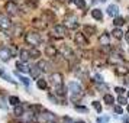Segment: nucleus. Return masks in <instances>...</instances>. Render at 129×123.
Here are the masks:
<instances>
[{
  "mask_svg": "<svg viewBox=\"0 0 129 123\" xmlns=\"http://www.w3.org/2000/svg\"><path fill=\"white\" fill-rule=\"evenodd\" d=\"M25 41L28 45H32V47H38L39 44H41V36L39 33H36V32H28L26 35H25Z\"/></svg>",
  "mask_w": 129,
  "mask_h": 123,
  "instance_id": "1",
  "label": "nucleus"
},
{
  "mask_svg": "<svg viewBox=\"0 0 129 123\" xmlns=\"http://www.w3.org/2000/svg\"><path fill=\"white\" fill-rule=\"evenodd\" d=\"M38 120H39V123H54L57 120V117H55V114L51 113V111L42 110V113L38 114Z\"/></svg>",
  "mask_w": 129,
  "mask_h": 123,
  "instance_id": "2",
  "label": "nucleus"
},
{
  "mask_svg": "<svg viewBox=\"0 0 129 123\" xmlns=\"http://www.w3.org/2000/svg\"><path fill=\"white\" fill-rule=\"evenodd\" d=\"M5 9H6V12L9 13L10 16H19V15H20V12H19L20 9H19V6L13 2V0H9V2H7Z\"/></svg>",
  "mask_w": 129,
  "mask_h": 123,
  "instance_id": "3",
  "label": "nucleus"
},
{
  "mask_svg": "<svg viewBox=\"0 0 129 123\" xmlns=\"http://www.w3.org/2000/svg\"><path fill=\"white\" fill-rule=\"evenodd\" d=\"M49 80H51V84H52L55 88H62V86H64L62 75H61L59 72H52L51 77H49Z\"/></svg>",
  "mask_w": 129,
  "mask_h": 123,
  "instance_id": "4",
  "label": "nucleus"
},
{
  "mask_svg": "<svg viewBox=\"0 0 129 123\" xmlns=\"http://www.w3.org/2000/svg\"><path fill=\"white\" fill-rule=\"evenodd\" d=\"M68 32H67V26L65 25H55L52 28V36L55 38H64Z\"/></svg>",
  "mask_w": 129,
  "mask_h": 123,
  "instance_id": "5",
  "label": "nucleus"
},
{
  "mask_svg": "<svg viewBox=\"0 0 129 123\" xmlns=\"http://www.w3.org/2000/svg\"><path fill=\"white\" fill-rule=\"evenodd\" d=\"M67 90H68V91H70L71 94H83V88H81V86H80L78 83H76V81L68 83V86H67Z\"/></svg>",
  "mask_w": 129,
  "mask_h": 123,
  "instance_id": "6",
  "label": "nucleus"
},
{
  "mask_svg": "<svg viewBox=\"0 0 129 123\" xmlns=\"http://www.w3.org/2000/svg\"><path fill=\"white\" fill-rule=\"evenodd\" d=\"M13 23L10 22V19L6 16H0V29L2 30H10Z\"/></svg>",
  "mask_w": 129,
  "mask_h": 123,
  "instance_id": "7",
  "label": "nucleus"
},
{
  "mask_svg": "<svg viewBox=\"0 0 129 123\" xmlns=\"http://www.w3.org/2000/svg\"><path fill=\"white\" fill-rule=\"evenodd\" d=\"M74 41H76V44L78 45V47H87L88 45V41H87V38L84 36V32L83 33H76V36H74Z\"/></svg>",
  "mask_w": 129,
  "mask_h": 123,
  "instance_id": "8",
  "label": "nucleus"
},
{
  "mask_svg": "<svg viewBox=\"0 0 129 123\" xmlns=\"http://www.w3.org/2000/svg\"><path fill=\"white\" fill-rule=\"evenodd\" d=\"M65 26H67L68 29H77V28H78V20H77L76 16L68 15V16H67V23H65Z\"/></svg>",
  "mask_w": 129,
  "mask_h": 123,
  "instance_id": "9",
  "label": "nucleus"
},
{
  "mask_svg": "<svg viewBox=\"0 0 129 123\" xmlns=\"http://www.w3.org/2000/svg\"><path fill=\"white\" fill-rule=\"evenodd\" d=\"M32 26L34 28H36V29H47V26H48V22H45L44 19H32Z\"/></svg>",
  "mask_w": 129,
  "mask_h": 123,
  "instance_id": "10",
  "label": "nucleus"
},
{
  "mask_svg": "<svg viewBox=\"0 0 129 123\" xmlns=\"http://www.w3.org/2000/svg\"><path fill=\"white\" fill-rule=\"evenodd\" d=\"M12 57H13V55H12V52H10V49H9V48H0V59H2V61L7 62Z\"/></svg>",
  "mask_w": 129,
  "mask_h": 123,
  "instance_id": "11",
  "label": "nucleus"
},
{
  "mask_svg": "<svg viewBox=\"0 0 129 123\" xmlns=\"http://www.w3.org/2000/svg\"><path fill=\"white\" fill-rule=\"evenodd\" d=\"M45 55L47 57H51V58H55L58 55V51L54 45H45Z\"/></svg>",
  "mask_w": 129,
  "mask_h": 123,
  "instance_id": "12",
  "label": "nucleus"
},
{
  "mask_svg": "<svg viewBox=\"0 0 129 123\" xmlns=\"http://www.w3.org/2000/svg\"><path fill=\"white\" fill-rule=\"evenodd\" d=\"M115 72H116L117 75H128L129 74V68L126 67V65L119 64V65L115 67Z\"/></svg>",
  "mask_w": 129,
  "mask_h": 123,
  "instance_id": "13",
  "label": "nucleus"
},
{
  "mask_svg": "<svg viewBox=\"0 0 129 123\" xmlns=\"http://www.w3.org/2000/svg\"><path fill=\"white\" fill-rule=\"evenodd\" d=\"M107 62H109V64H115V65H119V64H122L123 62V59L120 58V57H119V55H116V54H112L110 57H109V58H107Z\"/></svg>",
  "mask_w": 129,
  "mask_h": 123,
  "instance_id": "14",
  "label": "nucleus"
},
{
  "mask_svg": "<svg viewBox=\"0 0 129 123\" xmlns=\"http://www.w3.org/2000/svg\"><path fill=\"white\" fill-rule=\"evenodd\" d=\"M41 68L38 67V64L34 65V67H30L29 68V74L32 75V78H39V75H41Z\"/></svg>",
  "mask_w": 129,
  "mask_h": 123,
  "instance_id": "15",
  "label": "nucleus"
},
{
  "mask_svg": "<svg viewBox=\"0 0 129 123\" xmlns=\"http://www.w3.org/2000/svg\"><path fill=\"white\" fill-rule=\"evenodd\" d=\"M12 33L15 36H22V33H23V26L20 23H16L12 26Z\"/></svg>",
  "mask_w": 129,
  "mask_h": 123,
  "instance_id": "16",
  "label": "nucleus"
},
{
  "mask_svg": "<svg viewBox=\"0 0 129 123\" xmlns=\"http://www.w3.org/2000/svg\"><path fill=\"white\" fill-rule=\"evenodd\" d=\"M107 15L112 16V18H116L117 15H119V7L116 5H110V6L107 7Z\"/></svg>",
  "mask_w": 129,
  "mask_h": 123,
  "instance_id": "17",
  "label": "nucleus"
},
{
  "mask_svg": "<svg viewBox=\"0 0 129 123\" xmlns=\"http://www.w3.org/2000/svg\"><path fill=\"white\" fill-rule=\"evenodd\" d=\"M16 68H18L19 71H22V72H29V65L26 64L25 61H18L16 62Z\"/></svg>",
  "mask_w": 129,
  "mask_h": 123,
  "instance_id": "18",
  "label": "nucleus"
},
{
  "mask_svg": "<svg viewBox=\"0 0 129 123\" xmlns=\"http://www.w3.org/2000/svg\"><path fill=\"white\" fill-rule=\"evenodd\" d=\"M99 42H100V45H110V36H109V33L105 32L103 35H100Z\"/></svg>",
  "mask_w": 129,
  "mask_h": 123,
  "instance_id": "19",
  "label": "nucleus"
},
{
  "mask_svg": "<svg viewBox=\"0 0 129 123\" xmlns=\"http://www.w3.org/2000/svg\"><path fill=\"white\" fill-rule=\"evenodd\" d=\"M42 16H44V20L45 22H55V15L51 10H45Z\"/></svg>",
  "mask_w": 129,
  "mask_h": 123,
  "instance_id": "20",
  "label": "nucleus"
},
{
  "mask_svg": "<svg viewBox=\"0 0 129 123\" xmlns=\"http://www.w3.org/2000/svg\"><path fill=\"white\" fill-rule=\"evenodd\" d=\"M91 18H94L96 20H103V12L100 9H93L91 10Z\"/></svg>",
  "mask_w": 129,
  "mask_h": 123,
  "instance_id": "21",
  "label": "nucleus"
},
{
  "mask_svg": "<svg viewBox=\"0 0 129 123\" xmlns=\"http://www.w3.org/2000/svg\"><path fill=\"white\" fill-rule=\"evenodd\" d=\"M19 58H20V61H28V59L30 58V54H29V51H26V49H20L19 51Z\"/></svg>",
  "mask_w": 129,
  "mask_h": 123,
  "instance_id": "22",
  "label": "nucleus"
},
{
  "mask_svg": "<svg viewBox=\"0 0 129 123\" xmlns=\"http://www.w3.org/2000/svg\"><path fill=\"white\" fill-rule=\"evenodd\" d=\"M23 113H25V109H23V106H22V104L15 106V110H13V114H15L16 117L23 116Z\"/></svg>",
  "mask_w": 129,
  "mask_h": 123,
  "instance_id": "23",
  "label": "nucleus"
},
{
  "mask_svg": "<svg viewBox=\"0 0 129 123\" xmlns=\"http://www.w3.org/2000/svg\"><path fill=\"white\" fill-rule=\"evenodd\" d=\"M112 36H113L115 39H122L123 38V30L120 29V28H116V26H115V29H113V32H112Z\"/></svg>",
  "mask_w": 129,
  "mask_h": 123,
  "instance_id": "24",
  "label": "nucleus"
},
{
  "mask_svg": "<svg viewBox=\"0 0 129 123\" xmlns=\"http://www.w3.org/2000/svg\"><path fill=\"white\" fill-rule=\"evenodd\" d=\"M83 30H84V33H87L88 36H91L96 33V28L94 26H90V25H86L84 28H83Z\"/></svg>",
  "mask_w": 129,
  "mask_h": 123,
  "instance_id": "25",
  "label": "nucleus"
},
{
  "mask_svg": "<svg viewBox=\"0 0 129 123\" xmlns=\"http://www.w3.org/2000/svg\"><path fill=\"white\" fill-rule=\"evenodd\" d=\"M36 86L39 90H48V83L44 80V78H39L38 81H36Z\"/></svg>",
  "mask_w": 129,
  "mask_h": 123,
  "instance_id": "26",
  "label": "nucleus"
},
{
  "mask_svg": "<svg viewBox=\"0 0 129 123\" xmlns=\"http://www.w3.org/2000/svg\"><path fill=\"white\" fill-rule=\"evenodd\" d=\"M38 67H39L42 71H49L51 70V65H49V62H47V61H39V62H38Z\"/></svg>",
  "mask_w": 129,
  "mask_h": 123,
  "instance_id": "27",
  "label": "nucleus"
},
{
  "mask_svg": "<svg viewBox=\"0 0 129 123\" xmlns=\"http://www.w3.org/2000/svg\"><path fill=\"white\" fill-rule=\"evenodd\" d=\"M123 23H125V19H123V18H120V16H116V18H113V25H115L116 28H120Z\"/></svg>",
  "mask_w": 129,
  "mask_h": 123,
  "instance_id": "28",
  "label": "nucleus"
},
{
  "mask_svg": "<svg viewBox=\"0 0 129 123\" xmlns=\"http://www.w3.org/2000/svg\"><path fill=\"white\" fill-rule=\"evenodd\" d=\"M103 101H105L106 104H113L115 103V97L112 94H105L103 96Z\"/></svg>",
  "mask_w": 129,
  "mask_h": 123,
  "instance_id": "29",
  "label": "nucleus"
},
{
  "mask_svg": "<svg viewBox=\"0 0 129 123\" xmlns=\"http://www.w3.org/2000/svg\"><path fill=\"white\" fill-rule=\"evenodd\" d=\"M9 103L12 106H18V104H20V100H19V97H16V96H10V97H9Z\"/></svg>",
  "mask_w": 129,
  "mask_h": 123,
  "instance_id": "30",
  "label": "nucleus"
},
{
  "mask_svg": "<svg viewBox=\"0 0 129 123\" xmlns=\"http://www.w3.org/2000/svg\"><path fill=\"white\" fill-rule=\"evenodd\" d=\"M29 54H30V58H34V59L39 58V55H41V52H39L36 48H32V49L29 51Z\"/></svg>",
  "mask_w": 129,
  "mask_h": 123,
  "instance_id": "31",
  "label": "nucleus"
},
{
  "mask_svg": "<svg viewBox=\"0 0 129 123\" xmlns=\"http://www.w3.org/2000/svg\"><path fill=\"white\" fill-rule=\"evenodd\" d=\"M116 101H117L120 106H125L126 103H128V99H126V97H123L122 94H119V97L116 99Z\"/></svg>",
  "mask_w": 129,
  "mask_h": 123,
  "instance_id": "32",
  "label": "nucleus"
},
{
  "mask_svg": "<svg viewBox=\"0 0 129 123\" xmlns=\"http://www.w3.org/2000/svg\"><path fill=\"white\" fill-rule=\"evenodd\" d=\"M91 104H93V107L96 109L97 113H102V104H100V101H93Z\"/></svg>",
  "mask_w": 129,
  "mask_h": 123,
  "instance_id": "33",
  "label": "nucleus"
},
{
  "mask_svg": "<svg viewBox=\"0 0 129 123\" xmlns=\"http://www.w3.org/2000/svg\"><path fill=\"white\" fill-rule=\"evenodd\" d=\"M16 75L19 77V80H20V81L23 83V84H25V86H26V87L29 86V80H28L26 77H22V75H20V74H19V72H16Z\"/></svg>",
  "mask_w": 129,
  "mask_h": 123,
  "instance_id": "34",
  "label": "nucleus"
},
{
  "mask_svg": "<svg viewBox=\"0 0 129 123\" xmlns=\"http://www.w3.org/2000/svg\"><path fill=\"white\" fill-rule=\"evenodd\" d=\"M74 3H76V6L80 7V9H84V7H86V2H84V0H74Z\"/></svg>",
  "mask_w": 129,
  "mask_h": 123,
  "instance_id": "35",
  "label": "nucleus"
},
{
  "mask_svg": "<svg viewBox=\"0 0 129 123\" xmlns=\"http://www.w3.org/2000/svg\"><path fill=\"white\" fill-rule=\"evenodd\" d=\"M109 120H110L109 116H100V117H97V123H107Z\"/></svg>",
  "mask_w": 129,
  "mask_h": 123,
  "instance_id": "36",
  "label": "nucleus"
},
{
  "mask_svg": "<svg viewBox=\"0 0 129 123\" xmlns=\"http://www.w3.org/2000/svg\"><path fill=\"white\" fill-rule=\"evenodd\" d=\"M26 3H28L30 7H36L38 6V2H36V0H26Z\"/></svg>",
  "mask_w": 129,
  "mask_h": 123,
  "instance_id": "37",
  "label": "nucleus"
},
{
  "mask_svg": "<svg viewBox=\"0 0 129 123\" xmlns=\"http://www.w3.org/2000/svg\"><path fill=\"white\" fill-rule=\"evenodd\" d=\"M76 110L77 111H83V113H87V109L83 107V106H76Z\"/></svg>",
  "mask_w": 129,
  "mask_h": 123,
  "instance_id": "38",
  "label": "nucleus"
},
{
  "mask_svg": "<svg viewBox=\"0 0 129 123\" xmlns=\"http://www.w3.org/2000/svg\"><path fill=\"white\" fill-rule=\"evenodd\" d=\"M61 122H62V123H74V120L70 119V117H62V119H61Z\"/></svg>",
  "mask_w": 129,
  "mask_h": 123,
  "instance_id": "39",
  "label": "nucleus"
},
{
  "mask_svg": "<svg viewBox=\"0 0 129 123\" xmlns=\"http://www.w3.org/2000/svg\"><path fill=\"white\" fill-rule=\"evenodd\" d=\"M115 91H116L117 94H123L126 90H125V88H122V87H115Z\"/></svg>",
  "mask_w": 129,
  "mask_h": 123,
  "instance_id": "40",
  "label": "nucleus"
},
{
  "mask_svg": "<svg viewBox=\"0 0 129 123\" xmlns=\"http://www.w3.org/2000/svg\"><path fill=\"white\" fill-rule=\"evenodd\" d=\"M115 111H116L117 114H122V107L120 106H115Z\"/></svg>",
  "mask_w": 129,
  "mask_h": 123,
  "instance_id": "41",
  "label": "nucleus"
},
{
  "mask_svg": "<svg viewBox=\"0 0 129 123\" xmlns=\"http://www.w3.org/2000/svg\"><path fill=\"white\" fill-rule=\"evenodd\" d=\"M94 78H96V81H97V83H103V80H102V77H100L99 74H96V75H94Z\"/></svg>",
  "mask_w": 129,
  "mask_h": 123,
  "instance_id": "42",
  "label": "nucleus"
},
{
  "mask_svg": "<svg viewBox=\"0 0 129 123\" xmlns=\"http://www.w3.org/2000/svg\"><path fill=\"white\" fill-rule=\"evenodd\" d=\"M123 81H125V84H126V86H129V74H128V77L125 75V80H123Z\"/></svg>",
  "mask_w": 129,
  "mask_h": 123,
  "instance_id": "43",
  "label": "nucleus"
},
{
  "mask_svg": "<svg viewBox=\"0 0 129 123\" xmlns=\"http://www.w3.org/2000/svg\"><path fill=\"white\" fill-rule=\"evenodd\" d=\"M3 74H5V70H3V68H2V67H0V77L3 75Z\"/></svg>",
  "mask_w": 129,
  "mask_h": 123,
  "instance_id": "44",
  "label": "nucleus"
},
{
  "mask_svg": "<svg viewBox=\"0 0 129 123\" xmlns=\"http://www.w3.org/2000/svg\"><path fill=\"white\" fill-rule=\"evenodd\" d=\"M123 123H129V117H125L123 119Z\"/></svg>",
  "mask_w": 129,
  "mask_h": 123,
  "instance_id": "45",
  "label": "nucleus"
},
{
  "mask_svg": "<svg viewBox=\"0 0 129 123\" xmlns=\"http://www.w3.org/2000/svg\"><path fill=\"white\" fill-rule=\"evenodd\" d=\"M125 38H126V41L129 42V32H128V33H126V36H125Z\"/></svg>",
  "mask_w": 129,
  "mask_h": 123,
  "instance_id": "46",
  "label": "nucleus"
},
{
  "mask_svg": "<svg viewBox=\"0 0 129 123\" xmlns=\"http://www.w3.org/2000/svg\"><path fill=\"white\" fill-rule=\"evenodd\" d=\"M74 123H86V122H83V120H77V122H74Z\"/></svg>",
  "mask_w": 129,
  "mask_h": 123,
  "instance_id": "47",
  "label": "nucleus"
},
{
  "mask_svg": "<svg viewBox=\"0 0 129 123\" xmlns=\"http://www.w3.org/2000/svg\"><path fill=\"white\" fill-rule=\"evenodd\" d=\"M126 110H128V113H129V104H126Z\"/></svg>",
  "mask_w": 129,
  "mask_h": 123,
  "instance_id": "48",
  "label": "nucleus"
},
{
  "mask_svg": "<svg viewBox=\"0 0 129 123\" xmlns=\"http://www.w3.org/2000/svg\"><path fill=\"white\" fill-rule=\"evenodd\" d=\"M73 2H74V0H68V3H73Z\"/></svg>",
  "mask_w": 129,
  "mask_h": 123,
  "instance_id": "49",
  "label": "nucleus"
},
{
  "mask_svg": "<svg viewBox=\"0 0 129 123\" xmlns=\"http://www.w3.org/2000/svg\"><path fill=\"white\" fill-rule=\"evenodd\" d=\"M57 2H64V0H57Z\"/></svg>",
  "mask_w": 129,
  "mask_h": 123,
  "instance_id": "50",
  "label": "nucleus"
},
{
  "mask_svg": "<svg viewBox=\"0 0 129 123\" xmlns=\"http://www.w3.org/2000/svg\"><path fill=\"white\" fill-rule=\"evenodd\" d=\"M99 2H106V0H99Z\"/></svg>",
  "mask_w": 129,
  "mask_h": 123,
  "instance_id": "51",
  "label": "nucleus"
},
{
  "mask_svg": "<svg viewBox=\"0 0 129 123\" xmlns=\"http://www.w3.org/2000/svg\"><path fill=\"white\" fill-rule=\"evenodd\" d=\"M128 99H129V91H128Z\"/></svg>",
  "mask_w": 129,
  "mask_h": 123,
  "instance_id": "52",
  "label": "nucleus"
},
{
  "mask_svg": "<svg viewBox=\"0 0 129 123\" xmlns=\"http://www.w3.org/2000/svg\"><path fill=\"white\" fill-rule=\"evenodd\" d=\"M13 2H15V0H13Z\"/></svg>",
  "mask_w": 129,
  "mask_h": 123,
  "instance_id": "53",
  "label": "nucleus"
}]
</instances>
